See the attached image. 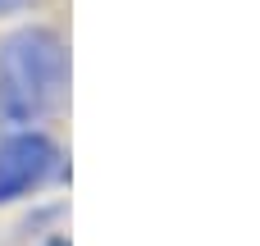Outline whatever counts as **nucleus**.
<instances>
[{
	"label": "nucleus",
	"instance_id": "3",
	"mask_svg": "<svg viewBox=\"0 0 260 246\" xmlns=\"http://www.w3.org/2000/svg\"><path fill=\"white\" fill-rule=\"evenodd\" d=\"M32 0H0V18H9V14H23Z\"/></svg>",
	"mask_w": 260,
	"mask_h": 246
},
{
	"label": "nucleus",
	"instance_id": "2",
	"mask_svg": "<svg viewBox=\"0 0 260 246\" xmlns=\"http://www.w3.org/2000/svg\"><path fill=\"white\" fill-rule=\"evenodd\" d=\"M69 173L64 151L37 128V132H18L0 142V205H14L50 183H59Z\"/></svg>",
	"mask_w": 260,
	"mask_h": 246
},
{
	"label": "nucleus",
	"instance_id": "1",
	"mask_svg": "<svg viewBox=\"0 0 260 246\" xmlns=\"http://www.w3.org/2000/svg\"><path fill=\"white\" fill-rule=\"evenodd\" d=\"M69 100V46L55 27L27 23L0 37V142L37 132Z\"/></svg>",
	"mask_w": 260,
	"mask_h": 246
},
{
	"label": "nucleus",
	"instance_id": "4",
	"mask_svg": "<svg viewBox=\"0 0 260 246\" xmlns=\"http://www.w3.org/2000/svg\"><path fill=\"white\" fill-rule=\"evenodd\" d=\"M41 246H69V237H59V233H55V237H46Z\"/></svg>",
	"mask_w": 260,
	"mask_h": 246
}]
</instances>
